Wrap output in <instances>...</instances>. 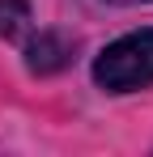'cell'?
I'll return each instance as SVG.
<instances>
[{"instance_id":"3","label":"cell","mask_w":153,"mask_h":157,"mask_svg":"<svg viewBox=\"0 0 153 157\" xmlns=\"http://www.w3.org/2000/svg\"><path fill=\"white\" fill-rule=\"evenodd\" d=\"M26 26H30V4L26 0H0V34L17 38Z\"/></svg>"},{"instance_id":"4","label":"cell","mask_w":153,"mask_h":157,"mask_svg":"<svg viewBox=\"0 0 153 157\" xmlns=\"http://www.w3.org/2000/svg\"><path fill=\"white\" fill-rule=\"evenodd\" d=\"M111 4H145V0H111Z\"/></svg>"},{"instance_id":"1","label":"cell","mask_w":153,"mask_h":157,"mask_svg":"<svg viewBox=\"0 0 153 157\" xmlns=\"http://www.w3.org/2000/svg\"><path fill=\"white\" fill-rule=\"evenodd\" d=\"M94 81L111 94H132L153 81V30H132L94 59Z\"/></svg>"},{"instance_id":"2","label":"cell","mask_w":153,"mask_h":157,"mask_svg":"<svg viewBox=\"0 0 153 157\" xmlns=\"http://www.w3.org/2000/svg\"><path fill=\"white\" fill-rule=\"evenodd\" d=\"M68 38H60V34H38L34 43H30V68L34 72H55V68H64L68 64Z\"/></svg>"}]
</instances>
